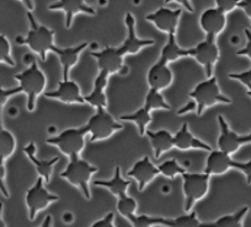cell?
<instances>
[{
  "label": "cell",
  "instance_id": "obj_1",
  "mask_svg": "<svg viewBox=\"0 0 251 227\" xmlns=\"http://www.w3.org/2000/svg\"><path fill=\"white\" fill-rule=\"evenodd\" d=\"M27 19L30 21V30L26 37H16V42L18 45H27L32 52L40 55L42 62H45L47 53L53 52L57 47L54 45V31L47 26L40 25L30 11L27 13Z\"/></svg>",
  "mask_w": 251,
  "mask_h": 227
},
{
  "label": "cell",
  "instance_id": "obj_2",
  "mask_svg": "<svg viewBox=\"0 0 251 227\" xmlns=\"http://www.w3.org/2000/svg\"><path fill=\"white\" fill-rule=\"evenodd\" d=\"M14 78L19 81V88L21 89V92L25 93L27 97L26 108L28 112H33L37 98L40 97V95L45 93L46 85H47L45 72L40 69L37 63L32 62L27 69L16 74Z\"/></svg>",
  "mask_w": 251,
  "mask_h": 227
},
{
  "label": "cell",
  "instance_id": "obj_3",
  "mask_svg": "<svg viewBox=\"0 0 251 227\" xmlns=\"http://www.w3.org/2000/svg\"><path fill=\"white\" fill-rule=\"evenodd\" d=\"M190 97L194 100V105H196V113L199 117H201L207 108L213 107L214 105L231 103L230 98L222 93L216 76L207 78L206 80L197 84L194 90L190 92Z\"/></svg>",
  "mask_w": 251,
  "mask_h": 227
},
{
  "label": "cell",
  "instance_id": "obj_4",
  "mask_svg": "<svg viewBox=\"0 0 251 227\" xmlns=\"http://www.w3.org/2000/svg\"><path fill=\"white\" fill-rule=\"evenodd\" d=\"M99 171L96 166H93L88 161L83 160L80 158H74L69 160L66 170L62 171L60 177L68 181L74 187H78L83 192L84 197L88 200L91 199V192L89 183L91 177Z\"/></svg>",
  "mask_w": 251,
  "mask_h": 227
},
{
  "label": "cell",
  "instance_id": "obj_5",
  "mask_svg": "<svg viewBox=\"0 0 251 227\" xmlns=\"http://www.w3.org/2000/svg\"><path fill=\"white\" fill-rule=\"evenodd\" d=\"M85 136L86 132L84 127L69 128L55 136L48 137L46 142L58 147L60 153L68 156L71 160L74 158H80L81 151L85 147Z\"/></svg>",
  "mask_w": 251,
  "mask_h": 227
},
{
  "label": "cell",
  "instance_id": "obj_6",
  "mask_svg": "<svg viewBox=\"0 0 251 227\" xmlns=\"http://www.w3.org/2000/svg\"><path fill=\"white\" fill-rule=\"evenodd\" d=\"M86 134H90V141H100L112 136L115 133L123 129V125L118 123L106 108H99L96 113L84 125Z\"/></svg>",
  "mask_w": 251,
  "mask_h": 227
},
{
  "label": "cell",
  "instance_id": "obj_7",
  "mask_svg": "<svg viewBox=\"0 0 251 227\" xmlns=\"http://www.w3.org/2000/svg\"><path fill=\"white\" fill-rule=\"evenodd\" d=\"M182 190L185 195V212L192 211L197 202L203 199L209 190L211 176L207 173L186 172L182 176Z\"/></svg>",
  "mask_w": 251,
  "mask_h": 227
},
{
  "label": "cell",
  "instance_id": "obj_8",
  "mask_svg": "<svg viewBox=\"0 0 251 227\" xmlns=\"http://www.w3.org/2000/svg\"><path fill=\"white\" fill-rule=\"evenodd\" d=\"M26 205L28 209V217L31 221L36 219L37 214L46 207L50 206L52 203L58 202L59 197L53 193L48 192L45 187V181L42 177H37L35 184L26 193Z\"/></svg>",
  "mask_w": 251,
  "mask_h": 227
},
{
  "label": "cell",
  "instance_id": "obj_9",
  "mask_svg": "<svg viewBox=\"0 0 251 227\" xmlns=\"http://www.w3.org/2000/svg\"><path fill=\"white\" fill-rule=\"evenodd\" d=\"M191 57L203 68L207 78L213 76V68L219 59V48L216 38L206 36L202 42L191 48Z\"/></svg>",
  "mask_w": 251,
  "mask_h": 227
},
{
  "label": "cell",
  "instance_id": "obj_10",
  "mask_svg": "<svg viewBox=\"0 0 251 227\" xmlns=\"http://www.w3.org/2000/svg\"><path fill=\"white\" fill-rule=\"evenodd\" d=\"M91 57L96 59L99 71L112 75L125 70L126 55L121 47H106L100 52L91 53Z\"/></svg>",
  "mask_w": 251,
  "mask_h": 227
},
{
  "label": "cell",
  "instance_id": "obj_11",
  "mask_svg": "<svg viewBox=\"0 0 251 227\" xmlns=\"http://www.w3.org/2000/svg\"><path fill=\"white\" fill-rule=\"evenodd\" d=\"M219 123V136H218V150L223 153L231 155L235 154L243 145L250 144L251 142V133L246 135H239L234 133L229 128L228 123L224 119L223 115H218Z\"/></svg>",
  "mask_w": 251,
  "mask_h": 227
},
{
  "label": "cell",
  "instance_id": "obj_12",
  "mask_svg": "<svg viewBox=\"0 0 251 227\" xmlns=\"http://www.w3.org/2000/svg\"><path fill=\"white\" fill-rule=\"evenodd\" d=\"M181 15H182L181 9L171 10V9L163 6V8H159L154 13L147 15L146 20L151 21L158 30H160L161 32L168 33V36L176 35V30H177Z\"/></svg>",
  "mask_w": 251,
  "mask_h": 227
},
{
  "label": "cell",
  "instance_id": "obj_13",
  "mask_svg": "<svg viewBox=\"0 0 251 227\" xmlns=\"http://www.w3.org/2000/svg\"><path fill=\"white\" fill-rule=\"evenodd\" d=\"M43 95L48 98H53V100L60 101L63 103H76V105H84L85 100L81 93L80 88L78 84L73 80H63L62 83L58 84V88L53 91H48Z\"/></svg>",
  "mask_w": 251,
  "mask_h": 227
},
{
  "label": "cell",
  "instance_id": "obj_14",
  "mask_svg": "<svg viewBox=\"0 0 251 227\" xmlns=\"http://www.w3.org/2000/svg\"><path fill=\"white\" fill-rule=\"evenodd\" d=\"M126 27H127V37L122 45H120L121 49L123 50L125 55L127 54H137L141 52L143 48L153 45L155 41L153 40H142L137 36L136 32V19L131 13L126 14Z\"/></svg>",
  "mask_w": 251,
  "mask_h": 227
},
{
  "label": "cell",
  "instance_id": "obj_15",
  "mask_svg": "<svg viewBox=\"0 0 251 227\" xmlns=\"http://www.w3.org/2000/svg\"><path fill=\"white\" fill-rule=\"evenodd\" d=\"M159 175L160 172L158 170V166L154 165L148 156H144L141 160L137 161L133 167L127 172V177L133 178L138 183V189L141 192Z\"/></svg>",
  "mask_w": 251,
  "mask_h": 227
},
{
  "label": "cell",
  "instance_id": "obj_16",
  "mask_svg": "<svg viewBox=\"0 0 251 227\" xmlns=\"http://www.w3.org/2000/svg\"><path fill=\"white\" fill-rule=\"evenodd\" d=\"M147 81H148L149 89H153V90L161 91L168 89L174 81V74L169 68L168 63L159 58L158 62L149 69L147 74Z\"/></svg>",
  "mask_w": 251,
  "mask_h": 227
},
{
  "label": "cell",
  "instance_id": "obj_17",
  "mask_svg": "<svg viewBox=\"0 0 251 227\" xmlns=\"http://www.w3.org/2000/svg\"><path fill=\"white\" fill-rule=\"evenodd\" d=\"M50 10H62L66 14V28L72 27L73 18L78 14L96 15V11L86 4L85 0H58L48 6Z\"/></svg>",
  "mask_w": 251,
  "mask_h": 227
},
{
  "label": "cell",
  "instance_id": "obj_18",
  "mask_svg": "<svg viewBox=\"0 0 251 227\" xmlns=\"http://www.w3.org/2000/svg\"><path fill=\"white\" fill-rule=\"evenodd\" d=\"M200 25L206 36L217 38L224 31L226 25V15L217 8H209L202 13Z\"/></svg>",
  "mask_w": 251,
  "mask_h": 227
},
{
  "label": "cell",
  "instance_id": "obj_19",
  "mask_svg": "<svg viewBox=\"0 0 251 227\" xmlns=\"http://www.w3.org/2000/svg\"><path fill=\"white\" fill-rule=\"evenodd\" d=\"M89 45L88 42H83L80 45H75V47H67V48H59L55 47L53 52L57 54L58 59H59L60 65H62L63 70V80H69V71L78 64L79 58H80L81 53L84 52L86 47Z\"/></svg>",
  "mask_w": 251,
  "mask_h": 227
},
{
  "label": "cell",
  "instance_id": "obj_20",
  "mask_svg": "<svg viewBox=\"0 0 251 227\" xmlns=\"http://www.w3.org/2000/svg\"><path fill=\"white\" fill-rule=\"evenodd\" d=\"M174 147L182 151L187 150H204V151H212V147L204 141L195 136L190 129L187 123L181 125L180 130L174 135Z\"/></svg>",
  "mask_w": 251,
  "mask_h": 227
},
{
  "label": "cell",
  "instance_id": "obj_21",
  "mask_svg": "<svg viewBox=\"0 0 251 227\" xmlns=\"http://www.w3.org/2000/svg\"><path fill=\"white\" fill-rule=\"evenodd\" d=\"M233 162L234 160L230 155L223 153L221 150H212L207 158L204 173L209 176L224 175L233 168Z\"/></svg>",
  "mask_w": 251,
  "mask_h": 227
},
{
  "label": "cell",
  "instance_id": "obj_22",
  "mask_svg": "<svg viewBox=\"0 0 251 227\" xmlns=\"http://www.w3.org/2000/svg\"><path fill=\"white\" fill-rule=\"evenodd\" d=\"M110 75L106 72L99 71V75L94 80V88L89 95L84 96L85 103L93 106L94 108H107V97H106L105 90L107 88V81Z\"/></svg>",
  "mask_w": 251,
  "mask_h": 227
},
{
  "label": "cell",
  "instance_id": "obj_23",
  "mask_svg": "<svg viewBox=\"0 0 251 227\" xmlns=\"http://www.w3.org/2000/svg\"><path fill=\"white\" fill-rule=\"evenodd\" d=\"M24 153L26 154L28 160L33 163V166H35L36 171H37L38 173V177H42L45 183L50 182L53 173V167H54L55 163L59 161V158H53L50 159V160H40V159L36 156L35 142H30L27 146L24 147Z\"/></svg>",
  "mask_w": 251,
  "mask_h": 227
},
{
  "label": "cell",
  "instance_id": "obj_24",
  "mask_svg": "<svg viewBox=\"0 0 251 227\" xmlns=\"http://www.w3.org/2000/svg\"><path fill=\"white\" fill-rule=\"evenodd\" d=\"M146 135L149 137V141H151V147L154 150L155 159H160L163 154L168 153L171 149H174V135L169 130L160 129L158 132L147 130Z\"/></svg>",
  "mask_w": 251,
  "mask_h": 227
},
{
  "label": "cell",
  "instance_id": "obj_25",
  "mask_svg": "<svg viewBox=\"0 0 251 227\" xmlns=\"http://www.w3.org/2000/svg\"><path fill=\"white\" fill-rule=\"evenodd\" d=\"M94 184L98 185V187H103L107 188L111 192V194L115 195L116 198H120L122 195L127 194V190H128V187L131 185V181L125 180L122 177V173H121V167L117 166L115 168V175L111 180L108 181H95Z\"/></svg>",
  "mask_w": 251,
  "mask_h": 227
},
{
  "label": "cell",
  "instance_id": "obj_26",
  "mask_svg": "<svg viewBox=\"0 0 251 227\" xmlns=\"http://www.w3.org/2000/svg\"><path fill=\"white\" fill-rule=\"evenodd\" d=\"M186 57H191V48L190 49H185V48L180 47L178 43L176 42L175 35H169L168 42H166V45L161 49V59L169 64V63L176 62V60Z\"/></svg>",
  "mask_w": 251,
  "mask_h": 227
},
{
  "label": "cell",
  "instance_id": "obj_27",
  "mask_svg": "<svg viewBox=\"0 0 251 227\" xmlns=\"http://www.w3.org/2000/svg\"><path fill=\"white\" fill-rule=\"evenodd\" d=\"M249 207L244 206L230 215H224L212 222H202V227H243V221Z\"/></svg>",
  "mask_w": 251,
  "mask_h": 227
},
{
  "label": "cell",
  "instance_id": "obj_28",
  "mask_svg": "<svg viewBox=\"0 0 251 227\" xmlns=\"http://www.w3.org/2000/svg\"><path fill=\"white\" fill-rule=\"evenodd\" d=\"M120 120L123 122H133L139 130V135L144 136L147 132V127L151 122V111L147 106L139 108L131 114H123L120 117Z\"/></svg>",
  "mask_w": 251,
  "mask_h": 227
},
{
  "label": "cell",
  "instance_id": "obj_29",
  "mask_svg": "<svg viewBox=\"0 0 251 227\" xmlns=\"http://www.w3.org/2000/svg\"><path fill=\"white\" fill-rule=\"evenodd\" d=\"M16 149L15 136L3 127V113H0V159L6 160Z\"/></svg>",
  "mask_w": 251,
  "mask_h": 227
},
{
  "label": "cell",
  "instance_id": "obj_30",
  "mask_svg": "<svg viewBox=\"0 0 251 227\" xmlns=\"http://www.w3.org/2000/svg\"><path fill=\"white\" fill-rule=\"evenodd\" d=\"M144 106H147L151 112L156 110L171 111V106L166 102V100L164 98V96L161 95L160 91L153 90V89H149V91L147 92Z\"/></svg>",
  "mask_w": 251,
  "mask_h": 227
},
{
  "label": "cell",
  "instance_id": "obj_31",
  "mask_svg": "<svg viewBox=\"0 0 251 227\" xmlns=\"http://www.w3.org/2000/svg\"><path fill=\"white\" fill-rule=\"evenodd\" d=\"M129 222L133 227H153L156 225H161V226H166L168 225V220L165 217H158V216H149V215H132L128 219Z\"/></svg>",
  "mask_w": 251,
  "mask_h": 227
},
{
  "label": "cell",
  "instance_id": "obj_32",
  "mask_svg": "<svg viewBox=\"0 0 251 227\" xmlns=\"http://www.w3.org/2000/svg\"><path fill=\"white\" fill-rule=\"evenodd\" d=\"M166 227H202V222L197 217V212L192 210L176 219H169Z\"/></svg>",
  "mask_w": 251,
  "mask_h": 227
},
{
  "label": "cell",
  "instance_id": "obj_33",
  "mask_svg": "<svg viewBox=\"0 0 251 227\" xmlns=\"http://www.w3.org/2000/svg\"><path fill=\"white\" fill-rule=\"evenodd\" d=\"M158 170L160 172V175L166 178H175L177 176H182L183 173L187 172V170L185 167H182L178 163V161L175 160V159H171V160L160 163L158 166Z\"/></svg>",
  "mask_w": 251,
  "mask_h": 227
},
{
  "label": "cell",
  "instance_id": "obj_34",
  "mask_svg": "<svg viewBox=\"0 0 251 227\" xmlns=\"http://www.w3.org/2000/svg\"><path fill=\"white\" fill-rule=\"evenodd\" d=\"M117 211L123 217L128 219L129 216L136 214L137 211V202L128 194H125L122 197L117 198Z\"/></svg>",
  "mask_w": 251,
  "mask_h": 227
},
{
  "label": "cell",
  "instance_id": "obj_35",
  "mask_svg": "<svg viewBox=\"0 0 251 227\" xmlns=\"http://www.w3.org/2000/svg\"><path fill=\"white\" fill-rule=\"evenodd\" d=\"M0 63L15 67V60L11 57V45L8 38L4 35H0Z\"/></svg>",
  "mask_w": 251,
  "mask_h": 227
},
{
  "label": "cell",
  "instance_id": "obj_36",
  "mask_svg": "<svg viewBox=\"0 0 251 227\" xmlns=\"http://www.w3.org/2000/svg\"><path fill=\"white\" fill-rule=\"evenodd\" d=\"M228 78L240 81L248 89V91H251V68L241 72H230L228 75Z\"/></svg>",
  "mask_w": 251,
  "mask_h": 227
},
{
  "label": "cell",
  "instance_id": "obj_37",
  "mask_svg": "<svg viewBox=\"0 0 251 227\" xmlns=\"http://www.w3.org/2000/svg\"><path fill=\"white\" fill-rule=\"evenodd\" d=\"M233 168L240 171L246 178V184H251V160L249 161H234Z\"/></svg>",
  "mask_w": 251,
  "mask_h": 227
},
{
  "label": "cell",
  "instance_id": "obj_38",
  "mask_svg": "<svg viewBox=\"0 0 251 227\" xmlns=\"http://www.w3.org/2000/svg\"><path fill=\"white\" fill-rule=\"evenodd\" d=\"M21 92V89L19 88H13V89H3L0 86V113H3V108L5 106V103L8 102V100L10 97H13L14 95H18Z\"/></svg>",
  "mask_w": 251,
  "mask_h": 227
},
{
  "label": "cell",
  "instance_id": "obj_39",
  "mask_svg": "<svg viewBox=\"0 0 251 227\" xmlns=\"http://www.w3.org/2000/svg\"><path fill=\"white\" fill-rule=\"evenodd\" d=\"M240 0H216V8L226 15L238 8Z\"/></svg>",
  "mask_w": 251,
  "mask_h": 227
},
{
  "label": "cell",
  "instance_id": "obj_40",
  "mask_svg": "<svg viewBox=\"0 0 251 227\" xmlns=\"http://www.w3.org/2000/svg\"><path fill=\"white\" fill-rule=\"evenodd\" d=\"M5 177H6V168H5V160H1L0 159V192L5 198L10 197L9 194L8 187H6L5 183Z\"/></svg>",
  "mask_w": 251,
  "mask_h": 227
},
{
  "label": "cell",
  "instance_id": "obj_41",
  "mask_svg": "<svg viewBox=\"0 0 251 227\" xmlns=\"http://www.w3.org/2000/svg\"><path fill=\"white\" fill-rule=\"evenodd\" d=\"M90 227H116L115 226V214L108 212L101 220L94 222Z\"/></svg>",
  "mask_w": 251,
  "mask_h": 227
},
{
  "label": "cell",
  "instance_id": "obj_42",
  "mask_svg": "<svg viewBox=\"0 0 251 227\" xmlns=\"http://www.w3.org/2000/svg\"><path fill=\"white\" fill-rule=\"evenodd\" d=\"M245 36H246V45L241 49H239L236 52V55H241V57H248L251 60V31H249L248 28L245 30Z\"/></svg>",
  "mask_w": 251,
  "mask_h": 227
},
{
  "label": "cell",
  "instance_id": "obj_43",
  "mask_svg": "<svg viewBox=\"0 0 251 227\" xmlns=\"http://www.w3.org/2000/svg\"><path fill=\"white\" fill-rule=\"evenodd\" d=\"M169 3H177L180 5H182L185 8V10H187L188 13H194L195 9L191 4V0H165V4Z\"/></svg>",
  "mask_w": 251,
  "mask_h": 227
},
{
  "label": "cell",
  "instance_id": "obj_44",
  "mask_svg": "<svg viewBox=\"0 0 251 227\" xmlns=\"http://www.w3.org/2000/svg\"><path fill=\"white\" fill-rule=\"evenodd\" d=\"M238 8H240L251 20V0H240Z\"/></svg>",
  "mask_w": 251,
  "mask_h": 227
},
{
  "label": "cell",
  "instance_id": "obj_45",
  "mask_svg": "<svg viewBox=\"0 0 251 227\" xmlns=\"http://www.w3.org/2000/svg\"><path fill=\"white\" fill-rule=\"evenodd\" d=\"M20 1H23L24 5L26 6V9H27L28 11H33V9H35V4H33V0H20Z\"/></svg>",
  "mask_w": 251,
  "mask_h": 227
},
{
  "label": "cell",
  "instance_id": "obj_46",
  "mask_svg": "<svg viewBox=\"0 0 251 227\" xmlns=\"http://www.w3.org/2000/svg\"><path fill=\"white\" fill-rule=\"evenodd\" d=\"M40 227H52V216L50 215L46 216V219L43 220L42 225Z\"/></svg>",
  "mask_w": 251,
  "mask_h": 227
},
{
  "label": "cell",
  "instance_id": "obj_47",
  "mask_svg": "<svg viewBox=\"0 0 251 227\" xmlns=\"http://www.w3.org/2000/svg\"><path fill=\"white\" fill-rule=\"evenodd\" d=\"M0 227H6L3 220V203H0Z\"/></svg>",
  "mask_w": 251,
  "mask_h": 227
},
{
  "label": "cell",
  "instance_id": "obj_48",
  "mask_svg": "<svg viewBox=\"0 0 251 227\" xmlns=\"http://www.w3.org/2000/svg\"><path fill=\"white\" fill-rule=\"evenodd\" d=\"M248 96H250L251 97V91H248Z\"/></svg>",
  "mask_w": 251,
  "mask_h": 227
}]
</instances>
